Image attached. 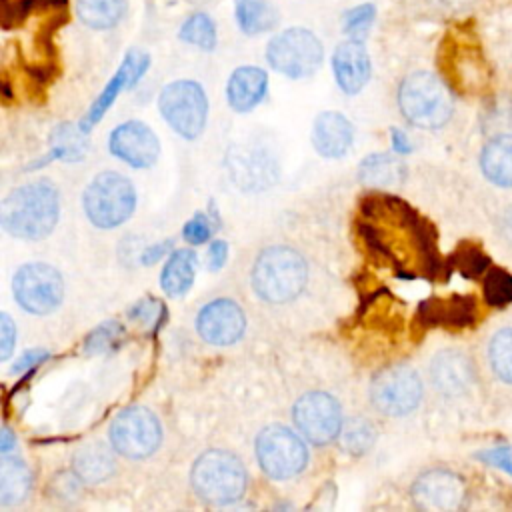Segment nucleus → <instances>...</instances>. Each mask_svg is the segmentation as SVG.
Masks as SVG:
<instances>
[{
	"label": "nucleus",
	"instance_id": "1",
	"mask_svg": "<svg viewBox=\"0 0 512 512\" xmlns=\"http://www.w3.org/2000/svg\"><path fill=\"white\" fill-rule=\"evenodd\" d=\"M360 228L366 242L388 258L400 274L420 276L436 270L434 234L400 198L388 194L366 198Z\"/></svg>",
	"mask_w": 512,
	"mask_h": 512
},
{
	"label": "nucleus",
	"instance_id": "2",
	"mask_svg": "<svg viewBox=\"0 0 512 512\" xmlns=\"http://www.w3.org/2000/svg\"><path fill=\"white\" fill-rule=\"evenodd\" d=\"M60 202L56 188L46 180H36L12 190L0 206L4 230L22 240H40L58 222Z\"/></svg>",
	"mask_w": 512,
	"mask_h": 512
},
{
	"label": "nucleus",
	"instance_id": "3",
	"mask_svg": "<svg viewBox=\"0 0 512 512\" xmlns=\"http://www.w3.org/2000/svg\"><path fill=\"white\" fill-rule=\"evenodd\" d=\"M398 108L402 116L426 130L444 126L454 110L448 84L428 70H416L404 76L398 86Z\"/></svg>",
	"mask_w": 512,
	"mask_h": 512
},
{
	"label": "nucleus",
	"instance_id": "4",
	"mask_svg": "<svg viewBox=\"0 0 512 512\" xmlns=\"http://www.w3.org/2000/svg\"><path fill=\"white\" fill-rule=\"evenodd\" d=\"M308 268L300 252L288 246H272L260 252L252 266V288L270 304L294 300L306 286Z\"/></svg>",
	"mask_w": 512,
	"mask_h": 512
},
{
	"label": "nucleus",
	"instance_id": "5",
	"mask_svg": "<svg viewBox=\"0 0 512 512\" xmlns=\"http://www.w3.org/2000/svg\"><path fill=\"white\" fill-rule=\"evenodd\" d=\"M264 56L274 72L292 80H302L320 70L324 62V44L310 28L290 26L268 40Z\"/></svg>",
	"mask_w": 512,
	"mask_h": 512
},
{
	"label": "nucleus",
	"instance_id": "6",
	"mask_svg": "<svg viewBox=\"0 0 512 512\" xmlns=\"http://www.w3.org/2000/svg\"><path fill=\"white\" fill-rule=\"evenodd\" d=\"M194 492L214 504L236 502L246 490V470L242 462L226 450H208L192 466Z\"/></svg>",
	"mask_w": 512,
	"mask_h": 512
},
{
	"label": "nucleus",
	"instance_id": "7",
	"mask_svg": "<svg viewBox=\"0 0 512 512\" xmlns=\"http://www.w3.org/2000/svg\"><path fill=\"white\" fill-rule=\"evenodd\" d=\"M136 206L132 182L118 172L98 174L84 192V212L98 228H116L126 222Z\"/></svg>",
	"mask_w": 512,
	"mask_h": 512
},
{
	"label": "nucleus",
	"instance_id": "8",
	"mask_svg": "<svg viewBox=\"0 0 512 512\" xmlns=\"http://www.w3.org/2000/svg\"><path fill=\"white\" fill-rule=\"evenodd\" d=\"M158 110L170 128L182 138L202 134L208 120V98L196 80H174L166 84L158 96Z\"/></svg>",
	"mask_w": 512,
	"mask_h": 512
},
{
	"label": "nucleus",
	"instance_id": "9",
	"mask_svg": "<svg viewBox=\"0 0 512 512\" xmlns=\"http://www.w3.org/2000/svg\"><path fill=\"white\" fill-rule=\"evenodd\" d=\"M256 458L260 468L270 478L286 480L306 468L308 450L296 432L286 426L274 424L258 434Z\"/></svg>",
	"mask_w": 512,
	"mask_h": 512
},
{
	"label": "nucleus",
	"instance_id": "10",
	"mask_svg": "<svg viewBox=\"0 0 512 512\" xmlns=\"http://www.w3.org/2000/svg\"><path fill=\"white\" fill-rule=\"evenodd\" d=\"M162 442V426L154 412L142 406L122 410L110 426L112 448L132 460L146 458L156 452Z\"/></svg>",
	"mask_w": 512,
	"mask_h": 512
},
{
	"label": "nucleus",
	"instance_id": "11",
	"mask_svg": "<svg viewBox=\"0 0 512 512\" xmlns=\"http://www.w3.org/2000/svg\"><path fill=\"white\" fill-rule=\"evenodd\" d=\"M14 298L22 310L30 314H48L58 308L64 296V280L60 272L48 264H24L12 282Z\"/></svg>",
	"mask_w": 512,
	"mask_h": 512
},
{
	"label": "nucleus",
	"instance_id": "12",
	"mask_svg": "<svg viewBox=\"0 0 512 512\" xmlns=\"http://www.w3.org/2000/svg\"><path fill=\"white\" fill-rule=\"evenodd\" d=\"M422 398L420 376L410 366H390L378 372L370 384V400L382 414L404 416Z\"/></svg>",
	"mask_w": 512,
	"mask_h": 512
},
{
	"label": "nucleus",
	"instance_id": "13",
	"mask_svg": "<svg viewBox=\"0 0 512 512\" xmlns=\"http://www.w3.org/2000/svg\"><path fill=\"white\" fill-rule=\"evenodd\" d=\"M292 416L300 434L312 444H328L342 430L340 406L326 392H308L300 396Z\"/></svg>",
	"mask_w": 512,
	"mask_h": 512
},
{
	"label": "nucleus",
	"instance_id": "14",
	"mask_svg": "<svg viewBox=\"0 0 512 512\" xmlns=\"http://www.w3.org/2000/svg\"><path fill=\"white\" fill-rule=\"evenodd\" d=\"M148 66H150V56H148L146 52H142V50H138V48L128 50V52L124 54V58H122L118 70H116L114 76L106 82V86H104L102 92L96 96V100L92 102V106L88 108L86 116L80 120L78 126H80L84 132H88L92 126H96V124L102 120V116L106 114V110L114 104V100L118 98V94H120L122 90L134 88V86L140 82V78L146 74Z\"/></svg>",
	"mask_w": 512,
	"mask_h": 512
},
{
	"label": "nucleus",
	"instance_id": "15",
	"mask_svg": "<svg viewBox=\"0 0 512 512\" xmlns=\"http://www.w3.org/2000/svg\"><path fill=\"white\" fill-rule=\"evenodd\" d=\"M108 150L134 168H148L154 166L160 156V142L148 124L128 120L110 132Z\"/></svg>",
	"mask_w": 512,
	"mask_h": 512
},
{
	"label": "nucleus",
	"instance_id": "16",
	"mask_svg": "<svg viewBox=\"0 0 512 512\" xmlns=\"http://www.w3.org/2000/svg\"><path fill=\"white\" fill-rule=\"evenodd\" d=\"M196 328L202 340L216 344V346H228L240 340L246 328V318L242 308L228 298H218L206 304L198 318Z\"/></svg>",
	"mask_w": 512,
	"mask_h": 512
},
{
	"label": "nucleus",
	"instance_id": "17",
	"mask_svg": "<svg viewBox=\"0 0 512 512\" xmlns=\"http://www.w3.org/2000/svg\"><path fill=\"white\" fill-rule=\"evenodd\" d=\"M412 498L424 510H456L464 500V482L454 472L430 470L414 482Z\"/></svg>",
	"mask_w": 512,
	"mask_h": 512
},
{
	"label": "nucleus",
	"instance_id": "18",
	"mask_svg": "<svg viewBox=\"0 0 512 512\" xmlns=\"http://www.w3.org/2000/svg\"><path fill=\"white\" fill-rule=\"evenodd\" d=\"M330 62L334 80L344 94L354 96L368 84L372 74V62L362 40L346 38L344 42H340L334 48Z\"/></svg>",
	"mask_w": 512,
	"mask_h": 512
},
{
	"label": "nucleus",
	"instance_id": "19",
	"mask_svg": "<svg viewBox=\"0 0 512 512\" xmlns=\"http://www.w3.org/2000/svg\"><path fill=\"white\" fill-rule=\"evenodd\" d=\"M354 140V128L350 120L334 110H326L316 116L312 126L314 150L324 158H342Z\"/></svg>",
	"mask_w": 512,
	"mask_h": 512
},
{
	"label": "nucleus",
	"instance_id": "20",
	"mask_svg": "<svg viewBox=\"0 0 512 512\" xmlns=\"http://www.w3.org/2000/svg\"><path fill=\"white\" fill-rule=\"evenodd\" d=\"M476 300L468 294H452L446 298H430L420 306V320L430 326L462 328L476 320Z\"/></svg>",
	"mask_w": 512,
	"mask_h": 512
},
{
	"label": "nucleus",
	"instance_id": "21",
	"mask_svg": "<svg viewBox=\"0 0 512 512\" xmlns=\"http://www.w3.org/2000/svg\"><path fill=\"white\" fill-rule=\"evenodd\" d=\"M268 92V74L260 66H238L226 84V100L236 112H250Z\"/></svg>",
	"mask_w": 512,
	"mask_h": 512
},
{
	"label": "nucleus",
	"instance_id": "22",
	"mask_svg": "<svg viewBox=\"0 0 512 512\" xmlns=\"http://www.w3.org/2000/svg\"><path fill=\"white\" fill-rule=\"evenodd\" d=\"M432 380L444 394H462L474 382V368L470 360L456 350L440 352L430 366Z\"/></svg>",
	"mask_w": 512,
	"mask_h": 512
},
{
	"label": "nucleus",
	"instance_id": "23",
	"mask_svg": "<svg viewBox=\"0 0 512 512\" xmlns=\"http://www.w3.org/2000/svg\"><path fill=\"white\" fill-rule=\"evenodd\" d=\"M234 20L246 36H260L280 24V12L270 0H234Z\"/></svg>",
	"mask_w": 512,
	"mask_h": 512
},
{
	"label": "nucleus",
	"instance_id": "24",
	"mask_svg": "<svg viewBox=\"0 0 512 512\" xmlns=\"http://www.w3.org/2000/svg\"><path fill=\"white\" fill-rule=\"evenodd\" d=\"M78 20L90 30H112L128 14V0H76Z\"/></svg>",
	"mask_w": 512,
	"mask_h": 512
},
{
	"label": "nucleus",
	"instance_id": "25",
	"mask_svg": "<svg viewBox=\"0 0 512 512\" xmlns=\"http://www.w3.org/2000/svg\"><path fill=\"white\" fill-rule=\"evenodd\" d=\"M196 278V254L188 248H180L174 250L168 258V262L162 268L160 274V286L162 290L176 298V296H184Z\"/></svg>",
	"mask_w": 512,
	"mask_h": 512
},
{
	"label": "nucleus",
	"instance_id": "26",
	"mask_svg": "<svg viewBox=\"0 0 512 512\" xmlns=\"http://www.w3.org/2000/svg\"><path fill=\"white\" fill-rule=\"evenodd\" d=\"M484 176L498 186H512V134L492 138L480 156Z\"/></svg>",
	"mask_w": 512,
	"mask_h": 512
},
{
	"label": "nucleus",
	"instance_id": "27",
	"mask_svg": "<svg viewBox=\"0 0 512 512\" xmlns=\"http://www.w3.org/2000/svg\"><path fill=\"white\" fill-rule=\"evenodd\" d=\"M358 176L366 186L392 188L404 180L406 168L398 158L390 154H372L362 160Z\"/></svg>",
	"mask_w": 512,
	"mask_h": 512
},
{
	"label": "nucleus",
	"instance_id": "28",
	"mask_svg": "<svg viewBox=\"0 0 512 512\" xmlns=\"http://www.w3.org/2000/svg\"><path fill=\"white\" fill-rule=\"evenodd\" d=\"M74 472L84 482H102L114 472V458L102 444H88L74 454Z\"/></svg>",
	"mask_w": 512,
	"mask_h": 512
},
{
	"label": "nucleus",
	"instance_id": "29",
	"mask_svg": "<svg viewBox=\"0 0 512 512\" xmlns=\"http://www.w3.org/2000/svg\"><path fill=\"white\" fill-rule=\"evenodd\" d=\"M32 484L28 466L18 458H2L0 462V502L18 504L24 500Z\"/></svg>",
	"mask_w": 512,
	"mask_h": 512
},
{
	"label": "nucleus",
	"instance_id": "30",
	"mask_svg": "<svg viewBox=\"0 0 512 512\" xmlns=\"http://www.w3.org/2000/svg\"><path fill=\"white\" fill-rule=\"evenodd\" d=\"M178 38L188 46H194L204 52H212L218 44V28L210 14L192 12L180 24Z\"/></svg>",
	"mask_w": 512,
	"mask_h": 512
},
{
	"label": "nucleus",
	"instance_id": "31",
	"mask_svg": "<svg viewBox=\"0 0 512 512\" xmlns=\"http://www.w3.org/2000/svg\"><path fill=\"white\" fill-rule=\"evenodd\" d=\"M84 130L72 124H62L52 132V154L50 158H66V160H78L82 158L84 150H86V142L82 138Z\"/></svg>",
	"mask_w": 512,
	"mask_h": 512
},
{
	"label": "nucleus",
	"instance_id": "32",
	"mask_svg": "<svg viewBox=\"0 0 512 512\" xmlns=\"http://www.w3.org/2000/svg\"><path fill=\"white\" fill-rule=\"evenodd\" d=\"M374 20H376V6L372 2L356 4L342 14V32L352 40L364 42Z\"/></svg>",
	"mask_w": 512,
	"mask_h": 512
},
{
	"label": "nucleus",
	"instance_id": "33",
	"mask_svg": "<svg viewBox=\"0 0 512 512\" xmlns=\"http://www.w3.org/2000/svg\"><path fill=\"white\" fill-rule=\"evenodd\" d=\"M488 356L494 372L504 382L512 384V328H504L494 334Z\"/></svg>",
	"mask_w": 512,
	"mask_h": 512
},
{
	"label": "nucleus",
	"instance_id": "34",
	"mask_svg": "<svg viewBox=\"0 0 512 512\" xmlns=\"http://www.w3.org/2000/svg\"><path fill=\"white\" fill-rule=\"evenodd\" d=\"M484 298L490 306H506L512 302V274L504 268H488L484 276Z\"/></svg>",
	"mask_w": 512,
	"mask_h": 512
},
{
	"label": "nucleus",
	"instance_id": "35",
	"mask_svg": "<svg viewBox=\"0 0 512 512\" xmlns=\"http://www.w3.org/2000/svg\"><path fill=\"white\" fill-rule=\"evenodd\" d=\"M452 266L460 274L476 278L490 268V258L482 252L480 246L466 242V244L458 246V250L452 254Z\"/></svg>",
	"mask_w": 512,
	"mask_h": 512
},
{
	"label": "nucleus",
	"instance_id": "36",
	"mask_svg": "<svg viewBox=\"0 0 512 512\" xmlns=\"http://www.w3.org/2000/svg\"><path fill=\"white\" fill-rule=\"evenodd\" d=\"M124 338V326L116 320H108L100 324L86 340V352L90 354H106L118 348Z\"/></svg>",
	"mask_w": 512,
	"mask_h": 512
},
{
	"label": "nucleus",
	"instance_id": "37",
	"mask_svg": "<svg viewBox=\"0 0 512 512\" xmlns=\"http://www.w3.org/2000/svg\"><path fill=\"white\" fill-rule=\"evenodd\" d=\"M342 440L350 452H364L374 442V428L366 420H352L344 426Z\"/></svg>",
	"mask_w": 512,
	"mask_h": 512
},
{
	"label": "nucleus",
	"instance_id": "38",
	"mask_svg": "<svg viewBox=\"0 0 512 512\" xmlns=\"http://www.w3.org/2000/svg\"><path fill=\"white\" fill-rule=\"evenodd\" d=\"M184 238L192 244H202L206 242L210 236H212V222L206 214H196L192 216L186 224H184V230H182Z\"/></svg>",
	"mask_w": 512,
	"mask_h": 512
},
{
	"label": "nucleus",
	"instance_id": "39",
	"mask_svg": "<svg viewBox=\"0 0 512 512\" xmlns=\"http://www.w3.org/2000/svg\"><path fill=\"white\" fill-rule=\"evenodd\" d=\"M478 458L486 464H492L504 472H508L512 476V446L508 444H502V446H494V448H488L484 452L478 454Z\"/></svg>",
	"mask_w": 512,
	"mask_h": 512
},
{
	"label": "nucleus",
	"instance_id": "40",
	"mask_svg": "<svg viewBox=\"0 0 512 512\" xmlns=\"http://www.w3.org/2000/svg\"><path fill=\"white\" fill-rule=\"evenodd\" d=\"M16 346V326L12 324V318L4 312L0 316V358L6 360Z\"/></svg>",
	"mask_w": 512,
	"mask_h": 512
},
{
	"label": "nucleus",
	"instance_id": "41",
	"mask_svg": "<svg viewBox=\"0 0 512 512\" xmlns=\"http://www.w3.org/2000/svg\"><path fill=\"white\" fill-rule=\"evenodd\" d=\"M132 318L136 320H146V322H154L156 326L160 324V316L164 314V308H162V302H156V300H146V302H138L130 312H128Z\"/></svg>",
	"mask_w": 512,
	"mask_h": 512
},
{
	"label": "nucleus",
	"instance_id": "42",
	"mask_svg": "<svg viewBox=\"0 0 512 512\" xmlns=\"http://www.w3.org/2000/svg\"><path fill=\"white\" fill-rule=\"evenodd\" d=\"M226 256H228V244L224 240H214L210 246H208V256H206V264L212 272L220 270L226 262Z\"/></svg>",
	"mask_w": 512,
	"mask_h": 512
},
{
	"label": "nucleus",
	"instance_id": "43",
	"mask_svg": "<svg viewBox=\"0 0 512 512\" xmlns=\"http://www.w3.org/2000/svg\"><path fill=\"white\" fill-rule=\"evenodd\" d=\"M46 358H48V352H46V350H28L20 360L14 362L12 374L22 372V370H28V368H34L36 364H40V362L46 360Z\"/></svg>",
	"mask_w": 512,
	"mask_h": 512
},
{
	"label": "nucleus",
	"instance_id": "44",
	"mask_svg": "<svg viewBox=\"0 0 512 512\" xmlns=\"http://www.w3.org/2000/svg\"><path fill=\"white\" fill-rule=\"evenodd\" d=\"M170 248H172V240H164L162 244H154V246H150V248L142 254V262H144V264H154V262H158Z\"/></svg>",
	"mask_w": 512,
	"mask_h": 512
},
{
	"label": "nucleus",
	"instance_id": "45",
	"mask_svg": "<svg viewBox=\"0 0 512 512\" xmlns=\"http://www.w3.org/2000/svg\"><path fill=\"white\" fill-rule=\"evenodd\" d=\"M392 144H394V150L400 152V154H406V152L412 150L408 136L402 130H398V128L392 130Z\"/></svg>",
	"mask_w": 512,
	"mask_h": 512
},
{
	"label": "nucleus",
	"instance_id": "46",
	"mask_svg": "<svg viewBox=\"0 0 512 512\" xmlns=\"http://www.w3.org/2000/svg\"><path fill=\"white\" fill-rule=\"evenodd\" d=\"M500 232L506 238V242L512 246V208H508L500 218Z\"/></svg>",
	"mask_w": 512,
	"mask_h": 512
},
{
	"label": "nucleus",
	"instance_id": "47",
	"mask_svg": "<svg viewBox=\"0 0 512 512\" xmlns=\"http://www.w3.org/2000/svg\"><path fill=\"white\" fill-rule=\"evenodd\" d=\"M14 444H16V438H12V432L4 426V428H2V444H0L2 452H4V454H6V452H10Z\"/></svg>",
	"mask_w": 512,
	"mask_h": 512
},
{
	"label": "nucleus",
	"instance_id": "48",
	"mask_svg": "<svg viewBox=\"0 0 512 512\" xmlns=\"http://www.w3.org/2000/svg\"><path fill=\"white\" fill-rule=\"evenodd\" d=\"M442 2L450 8H456V6H466L470 0H442Z\"/></svg>",
	"mask_w": 512,
	"mask_h": 512
}]
</instances>
